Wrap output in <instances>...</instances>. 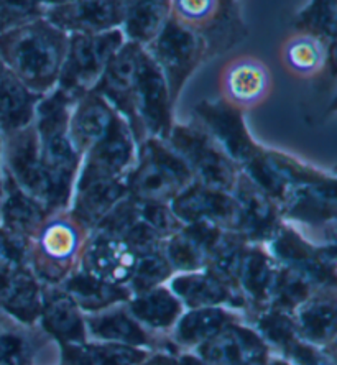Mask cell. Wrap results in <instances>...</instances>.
I'll return each instance as SVG.
<instances>
[{
  "mask_svg": "<svg viewBox=\"0 0 337 365\" xmlns=\"http://www.w3.org/2000/svg\"><path fill=\"white\" fill-rule=\"evenodd\" d=\"M69 35L45 19L0 34V60L31 93L45 96L58 84Z\"/></svg>",
  "mask_w": 337,
  "mask_h": 365,
  "instance_id": "1",
  "label": "cell"
},
{
  "mask_svg": "<svg viewBox=\"0 0 337 365\" xmlns=\"http://www.w3.org/2000/svg\"><path fill=\"white\" fill-rule=\"evenodd\" d=\"M74 101L55 89L48 98H41L36 106V133H38L40 157L50 182V206L58 207L69 200L73 178L76 173L78 152L69 138V115Z\"/></svg>",
  "mask_w": 337,
  "mask_h": 365,
  "instance_id": "2",
  "label": "cell"
},
{
  "mask_svg": "<svg viewBox=\"0 0 337 365\" xmlns=\"http://www.w3.org/2000/svg\"><path fill=\"white\" fill-rule=\"evenodd\" d=\"M122 104L124 106H120L119 112L127 117L128 125L137 133L148 130L158 137H167L170 133L173 101L162 69L145 46L138 53L135 71Z\"/></svg>",
  "mask_w": 337,
  "mask_h": 365,
  "instance_id": "3",
  "label": "cell"
},
{
  "mask_svg": "<svg viewBox=\"0 0 337 365\" xmlns=\"http://www.w3.org/2000/svg\"><path fill=\"white\" fill-rule=\"evenodd\" d=\"M119 29L95 35L73 34L58 79V89L76 102L99 83L110 58L124 45Z\"/></svg>",
  "mask_w": 337,
  "mask_h": 365,
  "instance_id": "4",
  "label": "cell"
},
{
  "mask_svg": "<svg viewBox=\"0 0 337 365\" xmlns=\"http://www.w3.org/2000/svg\"><path fill=\"white\" fill-rule=\"evenodd\" d=\"M162 69L170 98L176 101L191 73L206 56V41L201 31L181 25L170 15L160 34L145 46Z\"/></svg>",
  "mask_w": 337,
  "mask_h": 365,
  "instance_id": "5",
  "label": "cell"
},
{
  "mask_svg": "<svg viewBox=\"0 0 337 365\" xmlns=\"http://www.w3.org/2000/svg\"><path fill=\"white\" fill-rule=\"evenodd\" d=\"M192 180L188 163L158 140L142 147L140 166L128 181L127 190L135 200L160 202L176 197Z\"/></svg>",
  "mask_w": 337,
  "mask_h": 365,
  "instance_id": "6",
  "label": "cell"
},
{
  "mask_svg": "<svg viewBox=\"0 0 337 365\" xmlns=\"http://www.w3.org/2000/svg\"><path fill=\"white\" fill-rule=\"evenodd\" d=\"M130 0H69L48 5L43 19L64 34L95 35L124 24Z\"/></svg>",
  "mask_w": 337,
  "mask_h": 365,
  "instance_id": "7",
  "label": "cell"
},
{
  "mask_svg": "<svg viewBox=\"0 0 337 365\" xmlns=\"http://www.w3.org/2000/svg\"><path fill=\"white\" fill-rule=\"evenodd\" d=\"M171 142L180 157L188 163L192 176L197 175L202 186L226 191L235 185L234 166L219 153L204 132L178 127L175 128Z\"/></svg>",
  "mask_w": 337,
  "mask_h": 365,
  "instance_id": "8",
  "label": "cell"
},
{
  "mask_svg": "<svg viewBox=\"0 0 337 365\" xmlns=\"http://www.w3.org/2000/svg\"><path fill=\"white\" fill-rule=\"evenodd\" d=\"M222 101L234 109H252L269 99L274 89L270 69L252 55L235 56L221 71Z\"/></svg>",
  "mask_w": 337,
  "mask_h": 365,
  "instance_id": "9",
  "label": "cell"
},
{
  "mask_svg": "<svg viewBox=\"0 0 337 365\" xmlns=\"http://www.w3.org/2000/svg\"><path fill=\"white\" fill-rule=\"evenodd\" d=\"M88 153L81 180L119 178L133 157L130 125L124 117L115 114L109 130Z\"/></svg>",
  "mask_w": 337,
  "mask_h": 365,
  "instance_id": "10",
  "label": "cell"
},
{
  "mask_svg": "<svg viewBox=\"0 0 337 365\" xmlns=\"http://www.w3.org/2000/svg\"><path fill=\"white\" fill-rule=\"evenodd\" d=\"M10 166L15 178L24 186L26 195L38 202L50 206V182L40 157L38 133L35 125H28L17 130L10 147Z\"/></svg>",
  "mask_w": 337,
  "mask_h": 365,
  "instance_id": "11",
  "label": "cell"
},
{
  "mask_svg": "<svg viewBox=\"0 0 337 365\" xmlns=\"http://www.w3.org/2000/svg\"><path fill=\"white\" fill-rule=\"evenodd\" d=\"M173 211L180 219L190 224L211 222L214 225H239L237 201L224 195L222 191L201 185L181 191L173 201Z\"/></svg>",
  "mask_w": 337,
  "mask_h": 365,
  "instance_id": "12",
  "label": "cell"
},
{
  "mask_svg": "<svg viewBox=\"0 0 337 365\" xmlns=\"http://www.w3.org/2000/svg\"><path fill=\"white\" fill-rule=\"evenodd\" d=\"M115 114L114 107L94 91H89L74 102L68 130L76 152H89L109 130Z\"/></svg>",
  "mask_w": 337,
  "mask_h": 365,
  "instance_id": "13",
  "label": "cell"
},
{
  "mask_svg": "<svg viewBox=\"0 0 337 365\" xmlns=\"http://www.w3.org/2000/svg\"><path fill=\"white\" fill-rule=\"evenodd\" d=\"M199 117L204 120L206 127L211 128V132L216 135L219 143L227 148L231 157L235 160H244L249 162L254 157V145L249 142L247 132L240 119L237 109L227 106L226 102L221 104H211V102H202L197 107Z\"/></svg>",
  "mask_w": 337,
  "mask_h": 365,
  "instance_id": "14",
  "label": "cell"
},
{
  "mask_svg": "<svg viewBox=\"0 0 337 365\" xmlns=\"http://www.w3.org/2000/svg\"><path fill=\"white\" fill-rule=\"evenodd\" d=\"M135 267L133 247L104 234L95 239L85 254V268L90 277L100 282H120L130 275Z\"/></svg>",
  "mask_w": 337,
  "mask_h": 365,
  "instance_id": "15",
  "label": "cell"
},
{
  "mask_svg": "<svg viewBox=\"0 0 337 365\" xmlns=\"http://www.w3.org/2000/svg\"><path fill=\"white\" fill-rule=\"evenodd\" d=\"M38 96L10 71L0 60V123L7 132H17L31 123Z\"/></svg>",
  "mask_w": 337,
  "mask_h": 365,
  "instance_id": "16",
  "label": "cell"
},
{
  "mask_svg": "<svg viewBox=\"0 0 337 365\" xmlns=\"http://www.w3.org/2000/svg\"><path fill=\"white\" fill-rule=\"evenodd\" d=\"M328 55H333V51H328L326 41L311 34L298 31L283 41L280 61L291 76L306 79L324 71Z\"/></svg>",
  "mask_w": 337,
  "mask_h": 365,
  "instance_id": "17",
  "label": "cell"
},
{
  "mask_svg": "<svg viewBox=\"0 0 337 365\" xmlns=\"http://www.w3.org/2000/svg\"><path fill=\"white\" fill-rule=\"evenodd\" d=\"M127 185L119 178L81 180L78 186L74 214L78 222L98 224L125 195Z\"/></svg>",
  "mask_w": 337,
  "mask_h": 365,
  "instance_id": "18",
  "label": "cell"
},
{
  "mask_svg": "<svg viewBox=\"0 0 337 365\" xmlns=\"http://www.w3.org/2000/svg\"><path fill=\"white\" fill-rule=\"evenodd\" d=\"M171 0H130L124 19V34L128 41L147 46L167 24Z\"/></svg>",
  "mask_w": 337,
  "mask_h": 365,
  "instance_id": "19",
  "label": "cell"
},
{
  "mask_svg": "<svg viewBox=\"0 0 337 365\" xmlns=\"http://www.w3.org/2000/svg\"><path fill=\"white\" fill-rule=\"evenodd\" d=\"M237 206L239 225H244L245 230L261 235L271 229L275 221L274 207L259 187L254 186V181H242L239 185Z\"/></svg>",
  "mask_w": 337,
  "mask_h": 365,
  "instance_id": "20",
  "label": "cell"
},
{
  "mask_svg": "<svg viewBox=\"0 0 337 365\" xmlns=\"http://www.w3.org/2000/svg\"><path fill=\"white\" fill-rule=\"evenodd\" d=\"M260 351V344L247 332L235 331L211 342L204 356L219 365H247Z\"/></svg>",
  "mask_w": 337,
  "mask_h": 365,
  "instance_id": "21",
  "label": "cell"
},
{
  "mask_svg": "<svg viewBox=\"0 0 337 365\" xmlns=\"http://www.w3.org/2000/svg\"><path fill=\"white\" fill-rule=\"evenodd\" d=\"M79 244V227L66 217L53 219L43 225L40 232V247L51 259H68Z\"/></svg>",
  "mask_w": 337,
  "mask_h": 365,
  "instance_id": "22",
  "label": "cell"
},
{
  "mask_svg": "<svg viewBox=\"0 0 337 365\" xmlns=\"http://www.w3.org/2000/svg\"><path fill=\"white\" fill-rule=\"evenodd\" d=\"M5 212H7V221L19 234L30 235L36 232L45 219V211L40 202L21 191H14L10 195Z\"/></svg>",
  "mask_w": 337,
  "mask_h": 365,
  "instance_id": "23",
  "label": "cell"
},
{
  "mask_svg": "<svg viewBox=\"0 0 337 365\" xmlns=\"http://www.w3.org/2000/svg\"><path fill=\"white\" fill-rule=\"evenodd\" d=\"M295 26L298 31L311 34L323 41H333L336 30V0H314L308 10L298 15Z\"/></svg>",
  "mask_w": 337,
  "mask_h": 365,
  "instance_id": "24",
  "label": "cell"
},
{
  "mask_svg": "<svg viewBox=\"0 0 337 365\" xmlns=\"http://www.w3.org/2000/svg\"><path fill=\"white\" fill-rule=\"evenodd\" d=\"M46 326L58 337L66 341H81L84 336L83 323L74 309L71 299L55 298L48 303L46 308Z\"/></svg>",
  "mask_w": 337,
  "mask_h": 365,
  "instance_id": "25",
  "label": "cell"
},
{
  "mask_svg": "<svg viewBox=\"0 0 337 365\" xmlns=\"http://www.w3.org/2000/svg\"><path fill=\"white\" fill-rule=\"evenodd\" d=\"M221 0H171V17L192 30H204L217 17Z\"/></svg>",
  "mask_w": 337,
  "mask_h": 365,
  "instance_id": "26",
  "label": "cell"
},
{
  "mask_svg": "<svg viewBox=\"0 0 337 365\" xmlns=\"http://www.w3.org/2000/svg\"><path fill=\"white\" fill-rule=\"evenodd\" d=\"M133 311L138 318L147 321L152 326H167L176 318L180 304L163 289L153 292L133 303Z\"/></svg>",
  "mask_w": 337,
  "mask_h": 365,
  "instance_id": "27",
  "label": "cell"
},
{
  "mask_svg": "<svg viewBox=\"0 0 337 365\" xmlns=\"http://www.w3.org/2000/svg\"><path fill=\"white\" fill-rule=\"evenodd\" d=\"M69 292L73 293L74 299L88 308H99V306L125 297V293H122L119 288L105 284V282H100L90 275L74 278L69 283Z\"/></svg>",
  "mask_w": 337,
  "mask_h": 365,
  "instance_id": "28",
  "label": "cell"
},
{
  "mask_svg": "<svg viewBox=\"0 0 337 365\" xmlns=\"http://www.w3.org/2000/svg\"><path fill=\"white\" fill-rule=\"evenodd\" d=\"M176 292L195 304L217 303L227 298L226 288L212 277H183L175 282Z\"/></svg>",
  "mask_w": 337,
  "mask_h": 365,
  "instance_id": "29",
  "label": "cell"
},
{
  "mask_svg": "<svg viewBox=\"0 0 337 365\" xmlns=\"http://www.w3.org/2000/svg\"><path fill=\"white\" fill-rule=\"evenodd\" d=\"M69 357L74 365H132L140 359L138 352L117 346L74 349Z\"/></svg>",
  "mask_w": 337,
  "mask_h": 365,
  "instance_id": "30",
  "label": "cell"
},
{
  "mask_svg": "<svg viewBox=\"0 0 337 365\" xmlns=\"http://www.w3.org/2000/svg\"><path fill=\"white\" fill-rule=\"evenodd\" d=\"M226 323V316L221 311H197L181 321L178 336L186 342L204 341L219 332Z\"/></svg>",
  "mask_w": 337,
  "mask_h": 365,
  "instance_id": "31",
  "label": "cell"
},
{
  "mask_svg": "<svg viewBox=\"0 0 337 365\" xmlns=\"http://www.w3.org/2000/svg\"><path fill=\"white\" fill-rule=\"evenodd\" d=\"M45 0H0V34L43 17Z\"/></svg>",
  "mask_w": 337,
  "mask_h": 365,
  "instance_id": "32",
  "label": "cell"
},
{
  "mask_svg": "<svg viewBox=\"0 0 337 365\" xmlns=\"http://www.w3.org/2000/svg\"><path fill=\"white\" fill-rule=\"evenodd\" d=\"M93 331L105 339H117L125 342H145V334L125 314H109L90 321Z\"/></svg>",
  "mask_w": 337,
  "mask_h": 365,
  "instance_id": "33",
  "label": "cell"
},
{
  "mask_svg": "<svg viewBox=\"0 0 337 365\" xmlns=\"http://www.w3.org/2000/svg\"><path fill=\"white\" fill-rule=\"evenodd\" d=\"M244 284L255 297H265L274 287V270L270 262L259 254H249L242 264Z\"/></svg>",
  "mask_w": 337,
  "mask_h": 365,
  "instance_id": "34",
  "label": "cell"
},
{
  "mask_svg": "<svg viewBox=\"0 0 337 365\" xmlns=\"http://www.w3.org/2000/svg\"><path fill=\"white\" fill-rule=\"evenodd\" d=\"M7 299L10 302V308L26 319L35 318L38 313V294L30 277H15L9 283Z\"/></svg>",
  "mask_w": 337,
  "mask_h": 365,
  "instance_id": "35",
  "label": "cell"
},
{
  "mask_svg": "<svg viewBox=\"0 0 337 365\" xmlns=\"http://www.w3.org/2000/svg\"><path fill=\"white\" fill-rule=\"evenodd\" d=\"M301 326L313 339H326L334 329V308L323 303L311 304L301 313Z\"/></svg>",
  "mask_w": 337,
  "mask_h": 365,
  "instance_id": "36",
  "label": "cell"
},
{
  "mask_svg": "<svg viewBox=\"0 0 337 365\" xmlns=\"http://www.w3.org/2000/svg\"><path fill=\"white\" fill-rule=\"evenodd\" d=\"M133 268H135V275H133L135 287L142 289L150 288L168 273L167 262L155 254L145 255Z\"/></svg>",
  "mask_w": 337,
  "mask_h": 365,
  "instance_id": "37",
  "label": "cell"
},
{
  "mask_svg": "<svg viewBox=\"0 0 337 365\" xmlns=\"http://www.w3.org/2000/svg\"><path fill=\"white\" fill-rule=\"evenodd\" d=\"M148 365H173L170 361H165V359H157V361H153L152 364Z\"/></svg>",
  "mask_w": 337,
  "mask_h": 365,
  "instance_id": "38",
  "label": "cell"
},
{
  "mask_svg": "<svg viewBox=\"0 0 337 365\" xmlns=\"http://www.w3.org/2000/svg\"><path fill=\"white\" fill-rule=\"evenodd\" d=\"M181 365H201V364H197L196 361H191V359H183V362H181Z\"/></svg>",
  "mask_w": 337,
  "mask_h": 365,
  "instance_id": "39",
  "label": "cell"
}]
</instances>
